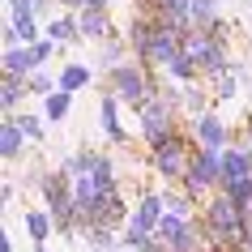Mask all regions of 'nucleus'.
Listing matches in <instances>:
<instances>
[{"label": "nucleus", "instance_id": "nucleus-10", "mask_svg": "<svg viewBox=\"0 0 252 252\" xmlns=\"http://www.w3.org/2000/svg\"><path fill=\"white\" fill-rule=\"evenodd\" d=\"M86 81H90V68H81V64H68L64 73H60V90H81V86H86Z\"/></svg>", "mask_w": 252, "mask_h": 252}, {"label": "nucleus", "instance_id": "nucleus-20", "mask_svg": "<svg viewBox=\"0 0 252 252\" xmlns=\"http://www.w3.org/2000/svg\"><path fill=\"white\" fill-rule=\"evenodd\" d=\"M120 56H124V52H120V43H111V47L103 52V64H120Z\"/></svg>", "mask_w": 252, "mask_h": 252}, {"label": "nucleus", "instance_id": "nucleus-17", "mask_svg": "<svg viewBox=\"0 0 252 252\" xmlns=\"http://www.w3.org/2000/svg\"><path fill=\"white\" fill-rule=\"evenodd\" d=\"M13 124H17V128H22V133H26V137H34V141H39V137H43V124H39V120H34V116H13Z\"/></svg>", "mask_w": 252, "mask_h": 252}, {"label": "nucleus", "instance_id": "nucleus-5", "mask_svg": "<svg viewBox=\"0 0 252 252\" xmlns=\"http://www.w3.org/2000/svg\"><path fill=\"white\" fill-rule=\"evenodd\" d=\"M4 68H9V77H22V73H30L34 68V60H30V47L22 52V47H9L4 52Z\"/></svg>", "mask_w": 252, "mask_h": 252}, {"label": "nucleus", "instance_id": "nucleus-6", "mask_svg": "<svg viewBox=\"0 0 252 252\" xmlns=\"http://www.w3.org/2000/svg\"><path fill=\"white\" fill-rule=\"evenodd\" d=\"M22 128H17L13 120H9V124H4V128H0V154H4V158H17V150H22Z\"/></svg>", "mask_w": 252, "mask_h": 252}, {"label": "nucleus", "instance_id": "nucleus-8", "mask_svg": "<svg viewBox=\"0 0 252 252\" xmlns=\"http://www.w3.org/2000/svg\"><path fill=\"white\" fill-rule=\"evenodd\" d=\"M116 90L124 94L128 103H137V98H141V77H137V73H128V68H120V73H116Z\"/></svg>", "mask_w": 252, "mask_h": 252}, {"label": "nucleus", "instance_id": "nucleus-19", "mask_svg": "<svg viewBox=\"0 0 252 252\" xmlns=\"http://www.w3.org/2000/svg\"><path fill=\"white\" fill-rule=\"evenodd\" d=\"M47 56H52V43H30V60H34V68H39Z\"/></svg>", "mask_w": 252, "mask_h": 252}, {"label": "nucleus", "instance_id": "nucleus-21", "mask_svg": "<svg viewBox=\"0 0 252 252\" xmlns=\"http://www.w3.org/2000/svg\"><path fill=\"white\" fill-rule=\"evenodd\" d=\"M30 90H39V94H47V90H52V77H30Z\"/></svg>", "mask_w": 252, "mask_h": 252}, {"label": "nucleus", "instance_id": "nucleus-14", "mask_svg": "<svg viewBox=\"0 0 252 252\" xmlns=\"http://www.w3.org/2000/svg\"><path fill=\"white\" fill-rule=\"evenodd\" d=\"M192 17H197L201 26H210L214 17H218V0H192Z\"/></svg>", "mask_w": 252, "mask_h": 252}, {"label": "nucleus", "instance_id": "nucleus-9", "mask_svg": "<svg viewBox=\"0 0 252 252\" xmlns=\"http://www.w3.org/2000/svg\"><path fill=\"white\" fill-rule=\"evenodd\" d=\"M158 171H162V175H171V180H175V175H184V154L162 146V150H158Z\"/></svg>", "mask_w": 252, "mask_h": 252}, {"label": "nucleus", "instance_id": "nucleus-11", "mask_svg": "<svg viewBox=\"0 0 252 252\" xmlns=\"http://www.w3.org/2000/svg\"><path fill=\"white\" fill-rule=\"evenodd\" d=\"M26 231H30V239H39V244H43V239L52 235V222H47V214H43V210H30V214H26Z\"/></svg>", "mask_w": 252, "mask_h": 252}, {"label": "nucleus", "instance_id": "nucleus-7", "mask_svg": "<svg viewBox=\"0 0 252 252\" xmlns=\"http://www.w3.org/2000/svg\"><path fill=\"white\" fill-rule=\"evenodd\" d=\"M197 133H201V141H205V150H218V146H222V124H218L214 116H201Z\"/></svg>", "mask_w": 252, "mask_h": 252}, {"label": "nucleus", "instance_id": "nucleus-1", "mask_svg": "<svg viewBox=\"0 0 252 252\" xmlns=\"http://www.w3.org/2000/svg\"><path fill=\"white\" fill-rule=\"evenodd\" d=\"M218 175H222L218 150H201L197 158H192V167H188V184H192V188H205V184H214Z\"/></svg>", "mask_w": 252, "mask_h": 252}, {"label": "nucleus", "instance_id": "nucleus-22", "mask_svg": "<svg viewBox=\"0 0 252 252\" xmlns=\"http://www.w3.org/2000/svg\"><path fill=\"white\" fill-rule=\"evenodd\" d=\"M13 4V13H22V9H30V4H39V0H9Z\"/></svg>", "mask_w": 252, "mask_h": 252}, {"label": "nucleus", "instance_id": "nucleus-16", "mask_svg": "<svg viewBox=\"0 0 252 252\" xmlns=\"http://www.w3.org/2000/svg\"><path fill=\"white\" fill-rule=\"evenodd\" d=\"M47 116H52V120L68 116V90H60V94H52V98H47Z\"/></svg>", "mask_w": 252, "mask_h": 252}, {"label": "nucleus", "instance_id": "nucleus-15", "mask_svg": "<svg viewBox=\"0 0 252 252\" xmlns=\"http://www.w3.org/2000/svg\"><path fill=\"white\" fill-rule=\"evenodd\" d=\"M77 34H81V26L73 22V17H60V22L52 26V39H77Z\"/></svg>", "mask_w": 252, "mask_h": 252}, {"label": "nucleus", "instance_id": "nucleus-13", "mask_svg": "<svg viewBox=\"0 0 252 252\" xmlns=\"http://www.w3.org/2000/svg\"><path fill=\"white\" fill-rule=\"evenodd\" d=\"M13 30L22 34L26 43H34V34H39V26H34V17H30V9H22V13H13Z\"/></svg>", "mask_w": 252, "mask_h": 252}, {"label": "nucleus", "instance_id": "nucleus-23", "mask_svg": "<svg viewBox=\"0 0 252 252\" xmlns=\"http://www.w3.org/2000/svg\"><path fill=\"white\" fill-rule=\"evenodd\" d=\"M98 4H107V0H90V9H98Z\"/></svg>", "mask_w": 252, "mask_h": 252}, {"label": "nucleus", "instance_id": "nucleus-2", "mask_svg": "<svg viewBox=\"0 0 252 252\" xmlns=\"http://www.w3.org/2000/svg\"><path fill=\"white\" fill-rule=\"evenodd\" d=\"M158 222H162V201H158V197H146L141 205H137L133 231H141V235H150V231H154Z\"/></svg>", "mask_w": 252, "mask_h": 252}, {"label": "nucleus", "instance_id": "nucleus-3", "mask_svg": "<svg viewBox=\"0 0 252 252\" xmlns=\"http://www.w3.org/2000/svg\"><path fill=\"white\" fill-rule=\"evenodd\" d=\"M141 120H146V133L154 137V141H158V137H162V128H167V120H171V111H167L162 103H150L146 111H141Z\"/></svg>", "mask_w": 252, "mask_h": 252}, {"label": "nucleus", "instance_id": "nucleus-12", "mask_svg": "<svg viewBox=\"0 0 252 252\" xmlns=\"http://www.w3.org/2000/svg\"><path fill=\"white\" fill-rule=\"evenodd\" d=\"M81 34H107V17H103V9H86L81 13Z\"/></svg>", "mask_w": 252, "mask_h": 252}, {"label": "nucleus", "instance_id": "nucleus-4", "mask_svg": "<svg viewBox=\"0 0 252 252\" xmlns=\"http://www.w3.org/2000/svg\"><path fill=\"white\" fill-rule=\"evenodd\" d=\"M248 171H252V158H248V154H239V150L222 154V180H244Z\"/></svg>", "mask_w": 252, "mask_h": 252}, {"label": "nucleus", "instance_id": "nucleus-18", "mask_svg": "<svg viewBox=\"0 0 252 252\" xmlns=\"http://www.w3.org/2000/svg\"><path fill=\"white\" fill-rule=\"evenodd\" d=\"M103 128H107L111 137H120V124H116V107H111V103H103Z\"/></svg>", "mask_w": 252, "mask_h": 252}]
</instances>
